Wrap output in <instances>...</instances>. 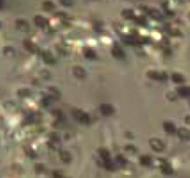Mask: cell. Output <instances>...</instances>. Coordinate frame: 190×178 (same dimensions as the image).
<instances>
[{
	"instance_id": "obj_1",
	"label": "cell",
	"mask_w": 190,
	"mask_h": 178,
	"mask_svg": "<svg viewBox=\"0 0 190 178\" xmlns=\"http://www.w3.org/2000/svg\"><path fill=\"white\" fill-rule=\"evenodd\" d=\"M72 115L75 119H77L79 122L83 123V124H89L90 123V117L88 116V114L81 111V110H73Z\"/></svg>"
},
{
	"instance_id": "obj_2",
	"label": "cell",
	"mask_w": 190,
	"mask_h": 178,
	"mask_svg": "<svg viewBox=\"0 0 190 178\" xmlns=\"http://www.w3.org/2000/svg\"><path fill=\"white\" fill-rule=\"evenodd\" d=\"M149 144L154 151L161 152L164 150V144H163V142L157 138H152L151 140L149 141Z\"/></svg>"
},
{
	"instance_id": "obj_3",
	"label": "cell",
	"mask_w": 190,
	"mask_h": 178,
	"mask_svg": "<svg viewBox=\"0 0 190 178\" xmlns=\"http://www.w3.org/2000/svg\"><path fill=\"white\" fill-rule=\"evenodd\" d=\"M148 77L153 80L157 81H164L166 80L167 76L165 73H161V71H148Z\"/></svg>"
},
{
	"instance_id": "obj_4",
	"label": "cell",
	"mask_w": 190,
	"mask_h": 178,
	"mask_svg": "<svg viewBox=\"0 0 190 178\" xmlns=\"http://www.w3.org/2000/svg\"><path fill=\"white\" fill-rule=\"evenodd\" d=\"M99 110L101 114H104V116H111V115L114 114V108L109 104H101Z\"/></svg>"
},
{
	"instance_id": "obj_5",
	"label": "cell",
	"mask_w": 190,
	"mask_h": 178,
	"mask_svg": "<svg viewBox=\"0 0 190 178\" xmlns=\"http://www.w3.org/2000/svg\"><path fill=\"white\" fill-rule=\"evenodd\" d=\"M41 56H42V59H44V61L46 62V63H48V64H54L55 63L54 56H53L50 52L44 51L41 53Z\"/></svg>"
},
{
	"instance_id": "obj_6",
	"label": "cell",
	"mask_w": 190,
	"mask_h": 178,
	"mask_svg": "<svg viewBox=\"0 0 190 178\" xmlns=\"http://www.w3.org/2000/svg\"><path fill=\"white\" fill-rule=\"evenodd\" d=\"M177 134H178L179 138L182 139V140H189L190 139V132L187 128L181 127L177 130Z\"/></svg>"
},
{
	"instance_id": "obj_7",
	"label": "cell",
	"mask_w": 190,
	"mask_h": 178,
	"mask_svg": "<svg viewBox=\"0 0 190 178\" xmlns=\"http://www.w3.org/2000/svg\"><path fill=\"white\" fill-rule=\"evenodd\" d=\"M112 54H113L114 57H116L117 59H124L125 58V53L120 47H114L113 50H112Z\"/></svg>"
},
{
	"instance_id": "obj_8",
	"label": "cell",
	"mask_w": 190,
	"mask_h": 178,
	"mask_svg": "<svg viewBox=\"0 0 190 178\" xmlns=\"http://www.w3.org/2000/svg\"><path fill=\"white\" fill-rule=\"evenodd\" d=\"M72 73L78 79H84L86 77V71L81 66H75L72 69Z\"/></svg>"
},
{
	"instance_id": "obj_9",
	"label": "cell",
	"mask_w": 190,
	"mask_h": 178,
	"mask_svg": "<svg viewBox=\"0 0 190 178\" xmlns=\"http://www.w3.org/2000/svg\"><path fill=\"white\" fill-rule=\"evenodd\" d=\"M23 44H24V47H25L29 52H31V53H36V52L38 51V48H37L36 45H34L32 42H30V40L25 39Z\"/></svg>"
},
{
	"instance_id": "obj_10",
	"label": "cell",
	"mask_w": 190,
	"mask_h": 178,
	"mask_svg": "<svg viewBox=\"0 0 190 178\" xmlns=\"http://www.w3.org/2000/svg\"><path fill=\"white\" fill-rule=\"evenodd\" d=\"M163 130H164L167 134H174V133L176 132L175 124H174L173 122H171V121H165V122L163 123Z\"/></svg>"
},
{
	"instance_id": "obj_11",
	"label": "cell",
	"mask_w": 190,
	"mask_h": 178,
	"mask_svg": "<svg viewBox=\"0 0 190 178\" xmlns=\"http://www.w3.org/2000/svg\"><path fill=\"white\" fill-rule=\"evenodd\" d=\"M34 23L35 25L41 27V28H44V27L48 25V21H47L42 16H36V17L34 18Z\"/></svg>"
},
{
	"instance_id": "obj_12",
	"label": "cell",
	"mask_w": 190,
	"mask_h": 178,
	"mask_svg": "<svg viewBox=\"0 0 190 178\" xmlns=\"http://www.w3.org/2000/svg\"><path fill=\"white\" fill-rule=\"evenodd\" d=\"M16 26H17V28L21 31H28L29 30V24L25 21V20H18V21L16 22Z\"/></svg>"
},
{
	"instance_id": "obj_13",
	"label": "cell",
	"mask_w": 190,
	"mask_h": 178,
	"mask_svg": "<svg viewBox=\"0 0 190 178\" xmlns=\"http://www.w3.org/2000/svg\"><path fill=\"white\" fill-rule=\"evenodd\" d=\"M60 159H61V161L63 162V163L68 164L69 162L71 161V155H70V153H69L68 151L63 150V151L60 152Z\"/></svg>"
},
{
	"instance_id": "obj_14",
	"label": "cell",
	"mask_w": 190,
	"mask_h": 178,
	"mask_svg": "<svg viewBox=\"0 0 190 178\" xmlns=\"http://www.w3.org/2000/svg\"><path fill=\"white\" fill-rule=\"evenodd\" d=\"M148 13L155 20H161L162 19V15L160 13V12H158L157 10H155V8H149Z\"/></svg>"
},
{
	"instance_id": "obj_15",
	"label": "cell",
	"mask_w": 190,
	"mask_h": 178,
	"mask_svg": "<svg viewBox=\"0 0 190 178\" xmlns=\"http://www.w3.org/2000/svg\"><path fill=\"white\" fill-rule=\"evenodd\" d=\"M49 94H50V98H52V100H57V98H60L59 90L56 89V88H53V87L49 88Z\"/></svg>"
},
{
	"instance_id": "obj_16",
	"label": "cell",
	"mask_w": 190,
	"mask_h": 178,
	"mask_svg": "<svg viewBox=\"0 0 190 178\" xmlns=\"http://www.w3.org/2000/svg\"><path fill=\"white\" fill-rule=\"evenodd\" d=\"M98 153H99L100 156L104 159V161H108V159H109V152L106 149V148H100V149H98Z\"/></svg>"
},
{
	"instance_id": "obj_17",
	"label": "cell",
	"mask_w": 190,
	"mask_h": 178,
	"mask_svg": "<svg viewBox=\"0 0 190 178\" xmlns=\"http://www.w3.org/2000/svg\"><path fill=\"white\" fill-rule=\"evenodd\" d=\"M172 79H173V81H174V82H176V83H183L185 81L184 77L181 75V74H179V73L173 74V76H172Z\"/></svg>"
},
{
	"instance_id": "obj_18",
	"label": "cell",
	"mask_w": 190,
	"mask_h": 178,
	"mask_svg": "<svg viewBox=\"0 0 190 178\" xmlns=\"http://www.w3.org/2000/svg\"><path fill=\"white\" fill-rule=\"evenodd\" d=\"M140 163L143 166H150L151 165V157L148 156V155H143L140 159Z\"/></svg>"
},
{
	"instance_id": "obj_19",
	"label": "cell",
	"mask_w": 190,
	"mask_h": 178,
	"mask_svg": "<svg viewBox=\"0 0 190 178\" xmlns=\"http://www.w3.org/2000/svg\"><path fill=\"white\" fill-rule=\"evenodd\" d=\"M178 92L182 96H190V87H181L178 89Z\"/></svg>"
},
{
	"instance_id": "obj_20",
	"label": "cell",
	"mask_w": 190,
	"mask_h": 178,
	"mask_svg": "<svg viewBox=\"0 0 190 178\" xmlns=\"http://www.w3.org/2000/svg\"><path fill=\"white\" fill-rule=\"evenodd\" d=\"M42 7H44V10H47V12H50V10H54L55 5L52 1H44V3H42Z\"/></svg>"
},
{
	"instance_id": "obj_21",
	"label": "cell",
	"mask_w": 190,
	"mask_h": 178,
	"mask_svg": "<svg viewBox=\"0 0 190 178\" xmlns=\"http://www.w3.org/2000/svg\"><path fill=\"white\" fill-rule=\"evenodd\" d=\"M122 16L125 19H132V18H135V13L131 10H124L122 12Z\"/></svg>"
},
{
	"instance_id": "obj_22",
	"label": "cell",
	"mask_w": 190,
	"mask_h": 178,
	"mask_svg": "<svg viewBox=\"0 0 190 178\" xmlns=\"http://www.w3.org/2000/svg\"><path fill=\"white\" fill-rule=\"evenodd\" d=\"M3 53L6 57H13L15 55V50L12 48V47H5L3 49Z\"/></svg>"
},
{
	"instance_id": "obj_23",
	"label": "cell",
	"mask_w": 190,
	"mask_h": 178,
	"mask_svg": "<svg viewBox=\"0 0 190 178\" xmlns=\"http://www.w3.org/2000/svg\"><path fill=\"white\" fill-rule=\"evenodd\" d=\"M85 57L88 58V59H94V58H96V53L91 49H87L85 51Z\"/></svg>"
},
{
	"instance_id": "obj_24",
	"label": "cell",
	"mask_w": 190,
	"mask_h": 178,
	"mask_svg": "<svg viewBox=\"0 0 190 178\" xmlns=\"http://www.w3.org/2000/svg\"><path fill=\"white\" fill-rule=\"evenodd\" d=\"M161 171L164 173V174H167V175H169V174L173 173V169L171 168V166L169 165H167V164H163V165L161 166Z\"/></svg>"
},
{
	"instance_id": "obj_25",
	"label": "cell",
	"mask_w": 190,
	"mask_h": 178,
	"mask_svg": "<svg viewBox=\"0 0 190 178\" xmlns=\"http://www.w3.org/2000/svg\"><path fill=\"white\" fill-rule=\"evenodd\" d=\"M104 166H106V168L109 171L115 170V165H114L113 162L111 161V159H108V161H104Z\"/></svg>"
},
{
	"instance_id": "obj_26",
	"label": "cell",
	"mask_w": 190,
	"mask_h": 178,
	"mask_svg": "<svg viewBox=\"0 0 190 178\" xmlns=\"http://www.w3.org/2000/svg\"><path fill=\"white\" fill-rule=\"evenodd\" d=\"M116 162H117V164L119 166H125V165H126V159H125V157L122 156V155H118V156L116 157Z\"/></svg>"
},
{
	"instance_id": "obj_27",
	"label": "cell",
	"mask_w": 190,
	"mask_h": 178,
	"mask_svg": "<svg viewBox=\"0 0 190 178\" xmlns=\"http://www.w3.org/2000/svg\"><path fill=\"white\" fill-rule=\"evenodd\" d=\"M30 90L29 89H26V88H22L20 89L19 91H18V94H19L20 96H29L30 95Z\"/></svg>"
},
{
	"instance_id": "obj_28",
	"label": "cell",
	"mask_w": 190,
	"mask_h": 178,
	"mask_svg": "<svg viewBox=\"0 0 190 178\" xmlns=\"http://www.w3.org/2000/svg\"><path fill=\"white\" fill-rule=\"evenodd\" d=\"M59 2L64 6H71L72 5V0H59Z\"/></svg>"
},
{
	"instance_id": "obj_29",
	"label": "cell",
	"mask_w": 190,
	"mask_h": 178,
	"mask_svg": "<svg viewBox=\"0 0 190 178\" xmlns=\"http://www.w3.org/2000/svg\"><path fill=\"white\" fill-rule=\"evenodd\" d=\"M169 33L171 34H173V35H180L181 33H180V31H178L177 29H169Z\"/></svg>"
},
{
	"instance_id": "obj_30",
	"label": "cell",
	"mask_w": 190,
	"mask_h": 178,
	"mask_svg": "<svg viewBox=\"0 0 190 178\" xmlns=\"http://www.w3.org/2000/svg\"><path fill=\"white\" fill-rule=\"evenodd\" d=\"M135 20H136V22H138V24H145V23H146V22H145V19H144V18H142V17L135 18Z\"/></svg>"
},
{
	"instance_id": "obj_31",
	"label": "cell",
	"mask_w": 190,
	"mask_h": 178,
	"mask_svg": "<svg viewBox=\"0 0 190 178\" xmlns=\"http://www.w3.org/2000/svg\"><path fill=\"white\" fill-rule=\"evenodd\" d=\"M126 149L128 150L129 152H135V151H136V149H135V146H131V145H128V146H127Z\"/></svg>"
},
{
	"instance_id": "obj_32",
	"label": "cell",
	"mask_w": 190,
	"mask_h": 178,
	"mask_svg": "<svg viewBox=\"0 0 190 178\" xmlns=\"http://www.w3.org/2000/svg\"><path fill=\"white\" fill-rule=\"evenodd\" d=\"M26 152H27L28 154H30V156H34V155H35V153L33 152L31 149H27V148H26Z\"/></svg>"
},
{
	"instance_id": "obj_33",
	"label": "cell",
	"mask_w": 190,
	"mask_h": 178,
	"mask_svg": "<svg viewBox=\"0 0 190 178\" xmlns=\"http://www.w3.org/2000/svg\"><path fill=\"white\" fill-rule=\"evenodd\" d=\"M3 4H4V1H3V0H0V10H1V8L3 7Z\"/></svg>"
},
{
	"instance_id": "obj_34",
	"label": "cell",
	"mask_w": 190,
	"mask_h": 178,
	"mask_svg": "<svg viewBox=\"0 0 190 178\" xmlns=\"http://www.w3.org/2000/svg\"><path fill=\"white\" fill-rule=\"evenodd\" d=\"M186 121H187L188 123L190 122V116H187V117H186Z\"/></svg>"
},
{
	"instance_id": "obj_35",
	"label": "cell",
	"mask_w": 190,
	"mask_h": 178,
	"mask_svg": "<svg viewBox=\"0 0 190 178\" xmlns=\"http://www.w3.org/2000/svg\"><path fill=\"white\" fill-rule=\"evenodd\" d=\"M175 1L179 2V3H181V2H183V0H175Z\"/></svg>"
},
{
	"instance_id": "obj_36",
	"label": "cell",
	"mask_w": 190,
	"mask_h": 178,
	"mask_svg": "<svg viewBox=\"0 0 190 178\" xmlns=\"http://www.w3.org/2000/svg\"><path fill=\"white\" fill-rule=\"evenodd\" d=\"M0 26H1V23H0Z\"/></svg>"
},
{
	"instance_id": "obj_37",
	"label": "cell",
	"mask_w": 190,
	"mask_h": 178,
	"mask_svg": "<svg viewBox=\"0 0 190 178\" xmlns=\"http://www.w3.org/2000/svg\"><path fill=\"white\" fill-rule=\"evenodd\" d=\"M189 17H190V13H189Z\"/></svg>"
}]
</instances>
